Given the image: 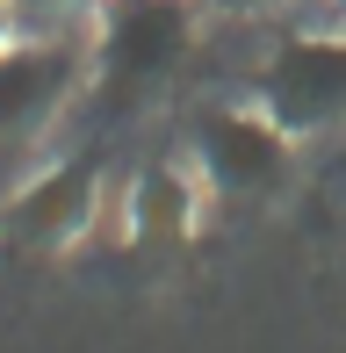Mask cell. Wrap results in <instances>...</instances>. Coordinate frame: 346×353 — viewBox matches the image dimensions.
I'll return each instance as SVG.
<instances>
[{
	"mask_svg": "<svg viewBox=\"0 0 346 353\" xmlns=\"http://www.w3.org/2000/svg\"><path fill=\"white\" fill-rule=\"evenodd\" d=\"M87 202H94V166H58L37 188L8 195V238L14 245H58L87 223Z\"/></svg>",
	"mask_w": 346,
	"mask_h": 353,
	"instance_id": "5",
	"label": "cell"
},
{
	"mask_svg": "<svg viewBox=\"0 0 346 353\" xmlns=\"http://www.w3.org/2000/svg\"><path fill=\"white\" fill-rule=\"evenodd\" d=\"M101 0H8V14H14V37H72L80 29V14H94Z\"/></svg>",
	"mask_w": 346,
	"mask_h": 353,
	"instance_id": "6",
	"label": "cell"
},
{
	"mask_svg": "<svg viewBox=\"0 0 346 353\" xmlns=\"http://www.w3.org/2000/svg\"><path fill=\"white\" fill-rule=\"evenodd\" d=\"M8 37H14V14H8V0H0V51H8Z\"/></svg>",
	"mask_w": 346,
	"mask_h": 353,
	"instance_id": "9",
	"label": "cell"
},
{
	"mask_svg": "<svg viewBox=\"0 0 346 353\" xmlns=\"http://www.w3.org/2000/svg\"><path fill=\"white\" fill-rule=\"evenodd\" d=\"M137 216H145L152 231H173V223L187 216V195H181V181H173V173H152V181L137 188Z\"/></svg>",
	"mask_w": 346,
	"mask_h": 353,
	"instance_id": "7",
	"label": "cell"
},
{
	"mask_svg": "<svg viewBox=\"0 0 346 353\" xmlns=\"http://www.w3.org/2000/svg\"><path fill=\"white\" fill-rule=\"evenodd\" d=\"M339 8H346V0H339Z\"/></svg>",
	"mask_w": 346,
	"mask_h": 353,
	"instance_id": "10",
	"label": "cell"
},
{
	"mask_svg": "<svg viewBox=\"0 0 346 353\" xmlns=\"http://www.w3.org/2000/svg\"><path fill=\"white\" fill-rule=\"evenodd\" d=\"M210 8H224V14H267L274 0H210Z\"/></svg>",
	"mask_w": 346,
	"mask_h": 353,
	"instance_id": "8",
	"label": "cell"
},
{
	"mask_svg": "<svg viewBox=\"0 0 346 353\" xmlns=\"http://www.w3.org/2000/svg\"><path fill=\"white\" fill-rule=\"evenodd\" d=\"M195 43V14L187 0H101V43H94V108L123 116L152 87H166V72Z\"/></svg>",
	"mask_w": 346,
	"mask_h": 353,
	"instance_id": "1",
	"label": "cell"
},
{
	"mask_svg": "<svg viewBox=\"0 0 346 353\" xmlns=\"http://www.w3.org/2000/svg\"><path fill=\"white\" fill-rule=\"evenodd\" d=\"M195 152L224 195H267L289 173V144L274 116H238V108H202L195 116Z\"/></svg>",
	"mask_w": 346,
	"mask_h": 353,
	"instance_id": "4",
	"label": "cell"
},
{
	"mask_svg": "<svg viewBox=\"0 0 346 353\" xmlns=\"http://www.w3.org/2000/svg\"><path fill=\"white\" fill-rule=\"evenodd\" d=\"M72 79H80V37H37V43L22 37L0 51V202L14 195L22 159L65 108Z\"/></svg>",
	"mask_w": 346,
	"mask_h": 353,
	"instance_id": "2",
	"label": "cell"
},
{
	"mask_svg": "<svg viewBox=\"0 0 346 353\" xmlns=\"http://www.w3.org/2000/svg\"><path fill=\"white\" fill-rule=\"evenodd\" d=\"M260 101L281 130H318L346 116V37H289L260 72Z\"/></svg>",
	"mask_w": 346,
	"mask_h": 353,
	"instance_id": "3",
	"label": "cell"
}]
</instances>
